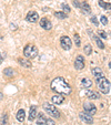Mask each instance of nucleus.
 Returning a JSON list of instances; mask_svg holds the SVG:
<instances>
[{"label":"nucleus","instance_id":"nucleus-10","mask_svg":"<svg viewBox=\"0 0 111 125\" xmlns=\"http://www.w3.org/2000/svg\"><path fill=\"white\" fill-rule=\"evenodd\" d=\"M40 27H42L46 30H50V29L52 28V24L47 18H42V19L40 20Z\"/></svg>","mask_w":111,"mask_h":125},{"label":"nucleus","instance_id":"nucleus-6","mask_svg":"<svg viewBox=\"0 0 111 125\" xmlns=\"http://www.w3.org/2000/svg\"><path fill=\"white\" fill-rule=\"evenodd\" d=\"M83 107H85V112H87L90 115H95V114L97 113V106H96L95 104L86 102V103L83 104Z\"/></svg>","mask_w":111,"mask_h":125},{"label":"nucleus","instance_id":"nucleus-28","mask_svg":"<svg viewBox=\"0 0 111 125\" xmlns=\"http://www.w3.org/2000/svg\"><path fill=\"white\" fill-rule=\"evenodd\" d=\"M100 21H101V23L103 24V26H107V23H108V19H107V17L102 16L101 18H100Z\"/></svg>","mask_w":111,"mask_h":125},{"label":"nucleus","instance_id":"nucleus-32","mask_svg":"<svg viewBox=\"0 0 111 125\" xmlns=\"http://www.w3.org/2000/svg\"><path fill=\"white\" fill-rule=\"evenodd\" d=\"M2 96H3V95H2V93H1V92H0V100H1V99H2Z\"/></svg>","mask_w":111,"mask_h":125},{"label":"nucleus","instance_id":"nucleus-11","mask_svg":"<svg viewBox=\"0 0 111 125\" xmlns=\"http://www.w3.org/2000/svg\"><path fill=\"white\" fill-rule=\"evenodd\" d=\"M64 101V97L62 94H56L51 97V102L53 104H61Z\"/></svg>","mask_w":111,"mask_h":125},{"label":"nucleus","instance_id":"nucleus-19","mask_svg":"<svg viewBox=\"0 0 111 125\" xmlns=\"http://www.w3.org/2000/svg\"><path fill=\"white\" fill-rule=\"evenodd\" d=\"M99 6L100 7H102L103 9H106V10H110L111 9V3L106 2V1H103V0H100L99 1Z\"/></svg>","mask_w":111,"mask_h":125},{"label":"nucleus","instance_id":"nucleus-2","mask_svg":"<svg viewBox=\"0 0 111 125\" xmlns=\"http://www.w3.org/2000/svg\"><path fill=\"white\" fill-rule=\"evenodd\" d=\"M96 82L98 84V87H99V90L101 93L103 94H108L110 92V89H111V83L107 80L104 76H101L99 79H96Z\"/></svg>","mask_w":111,"mask_h":125},{"label":"nucleus","instance_id":"nucleus-31","mask_svg":"<svg viewBox=\"0 0 111 125\" xmlns=\"http://www.w3.org/2000/svg\"><path fill=\"white\" fill-rule=\"evenodd\" d=\"M91 22H93L96 26H98V24H99V22H98V20H97V18H96V17H91Z\"/></svg>","mask_w":111,"mask_h":125},{"label":"nucleus","instance_id":"nucleus-17","mask_svg":"<svg viewBox=\"0 0 111 125\" xmlns=\"http://www.w3.org/2000/svg\"><path fill=\"white\" fill-rule=\"evenodd\" d=\"M91 85H92L91 80H89V79H82V81H81V87L88 89V87H90Z\"/></svg>","mask_w":111,"mask_h":125},{"label":"nucleus","instance_id":"nucleus-3","mask_svg":"<svg viewBox=\"0 0 111 125\" xmlns=\"http://www.w3.org/2000/svg\"><path fill=\"white\" fill-rule=\"evenodd\" d=\"M24 55L28 59H33L38 55V49L33 44H27L24 49Z\"/></svg>","mask_w":111,"mask_h":125},{"label":"nucleus","instance_id":"nucleus-33","mask_svg":"<svg viewBox=\"0 0 111 125\" xmlns=\"http://www.w3.org/2000/svg\"><path fill=\"white\" fill-rule=\"evenodd\" d=\"M109 66H110V68H111V62H110V63H109Z\"/></svg>","mask_w":111,"mask_h":125},{"label":"nucleus","instance_id":"nucleus-9","mask_svg":"<svg viewBox=\"0 0 111 125\" xmlns=\"http://www.w3.org/2000/svg\"><path fill=\"white\" fill-rule=\"evenodd\" d=\"M79 116H80L81 120L85 121L87 124H92V123H93V118H92V115L88 114L87 112H81V113L79 114Z\"/></svg>","mask_w":111,"mask_h":125},{"label":"nucleus","instance_id":"nucleus-29","mask_svg":"<svg viewBox=\"0 0 111 125\" xmlns=\"http://www.w3.org/2000/svg\"><path fill=\"white\" fill-rule=\"evenodd\" d=\"M98 34H100V37H101V38L107 39V33L104 32V31H99V32H98Z\"/></svg>","mask_w":111,"mask_h":125},{"label":"nucleus","instance_id":"nucleus-12","mask_svg":"<svg viewBox=\"0 0 111 125\" xmlns=\"http://www.w3.org/2000/svg\"><path fill=\"white\" fill-rule=\"evenodd\" d=\"M86 95H87L89 99H91V100H96V99H99L100 97V95L98 94L97 92H95V91H90V90L86 91Z\"/></svg>","mask_w":111,"mask_h":125},{"label":"nucleus","instance_id":"nucleus-14","mask_svg":"<svg viewBox=\"0 0 111 125\" xmlns=\"http://www.w3.org/2000/svg\"><path fill=\"white\" fill-rule=\"evenodd\" d=\"M36 114H37V106L32 105L30 107V112H29V121H33L36 118Z\"/></svg>","mask_w":111,"mask_h":125},{"label":"nucleus","instance_id":"nucleus-20","mask_svg":"<svg viewBox=\"0 0 111 125\" xmlns=\"http://www.w3.org/2000/svg\"><path fill=\"white\" fill-rule=\"evenodd\" d=\"M79 7H80L85 12H90V11H91V8H90L89 3H87V2H82V3H80V6H79Z\"/></svg>","mask_w":111,"mask_h":125},{"label":"nucleus","instance_id":"nucleus-7","mask_svg":"<svg viewBox=\"0 0 111 125\" xmlns=\"http://www.w3.org/2000/svg\"><path fill=\"white\" fill-rule=\"evenodd\" d=\"M26 20L29 22L35 23V22H37L39 20V14L36 11H29L28 14H27V17H26Z\"/></svg>","mask_w":111,"mask_h":125},{"label":"nucleus","instance_id":"nucleus-16","mask_svg":"<svg viewBox=\"0 0 111 125\" xmlns=\"http://www.w3.org/2000/svg\"><path fill=\"white\" fill-rule=\"evenodd\" d=\"M92 74L95 75L96 79H99V78H101V76H103L102 70L100 68H95V69H93V70H92Z\"/></svg>","mask_w":111,"mask_h":125},{"label":"nucleus","instance_id":"nucleus-25","mask_svg":"<svg viewBox=\"0 0 111 125\" xmlns=\"http://www.w3.org/2000/svg\"><path fill=\"white\" fill-rule=\"evenodd\" d=\"M74 43H76V45L77 47H80V44H81V40H80V37H79V34L78 33H74Z\"/></svg>","mask_w":111,"mask_h":125},{"label":"nucleus","instance_id":"nucleus-23","mask_svg":"<svg viewBox=\"0 0 111 125\" xmlns=\"http://www.w3.org/2000/svg\"><path fill=\"white\" fill-rule=\"evenodd\" d=\"M83 51H85V53L87 55H90L92 53V47L91 44H86L85 48H83Z\"/></svg>","mask_w":111,"mask_h":125},{"label":"nucleus","instance_id":"nucleus-30","mask_svg":"<svg viewBox=\"0 0 111 125\" xmlns=\"http://www.w3.org/2000/svg\"><path fill=\"white\" fill-rule=\"evenodd\" d=\"M46 125H54V122L51 118H48V120L46 121Z\"/></svg>","mask_w":111,"mask_h":125},{"label":"nucleus","instance_id":"nucleus-24","mask_svg":"<svg viewBox=\"0 0 111 125\" xmlns=\"http://www.w3.org/2000/svg\"><path fill=\"white\" fill-rule=\"evenodd\" d=\"M93 38H95V40H96V43H97V45L100 48V49H104V44H103V42H102L101 40H100V38L99 37H95L93 35Z\"/></svg>","mask_w":111,"mask_h":125},{"label":"nucleus","instance_id":"nucleus-8","mask_svg":"<svg viewBox=\"0 0 111 125\" xmlns=\"http://www.w3.org/2000/svg\"><path fill=\"white\" fill-rule=\"evenodd\" d=\"M74 68L77 70H82L85 68V58L82 55H78L76 58V61H74Z\"/></svg>","mask_w":111,"mask_h":125},{"label":"nucleus","instance_id":"nucleus-1","mask_svg":"<svg viewBox=\"0 0 111 125\" xmlns=\"http://www.w3.org/2000/svg\"><path fill=\"white\" fill-rule=\"evenodd\" d=\"M51 89L54 92L62 95H68L71 93V86L63 78H56L51 82Z\"/></svg>","mask_w":111,"mask_h":125},{"label":"nucleus","instance_id":"nucleus-26","mask_svg":"<svg viewBox=\"0 0 111 125\" xmlns=\"http://www.w3.org/2000/svg\"><path fill=\"white\" fill-rule=\"evenodd\" d=\"M3 73H5V75H7V76H12L13 72H12V69L7 68V69H5V70H3Z\"/></svg>","mask_w":111,"mask_h":125},{"label":"nucleus","instance_id":"nucleus-21","mask_svg":"<svg viewBox=\"0 0 111 125\" xmlns=\"http://www.w3.org/2000/svg\"><path fill=\"white\" fill-rule=\"evenodd\" d=\"M1 125H8L9 124V117H8V114L5 113L2 116H1V121H0Z\"/></svg>","mask_w":111,"mask_h":125},{"label":"nucleus","instance_id":"nucleus-27","mask_svg":"<svg viewBox=\"0 0 111 125\" xmlns=\"http://www.w3.org/2000/svg\"><path fill=\"white\" fill-rule=\"evenodd\" d=\"M70 10L71 9H70V7H69L68 5H66V3H63V5H62V11H63L64 13L68 14L69 12H70Z\"/></svg>","mask_w":111,"mask_h":125},{"label":"nucleus","instance_id":"nucleus-4","mask_svg":"<svg viewBox=\"0 0 111 125\" xmlns=\"http://www.w3.org/2000/svg\"><path fill=\"white\" fill-rule=\"evenodd\" d=\"M43 109H45V111L47 112L48 114H50V115L53 116V117H56V118L60 117V112L58 111V109L56 106H53V104L45 103L43 104Z\"/></svg>","mask_w":111,"mask_h":125},{"label":"nucleus","instance_id":"nucleus-15","mask_svg":"<svg viewBox=\"0 0 111 125\" xmlns=\"http://www.w3.org/2000/svg\"><path fill=\"white\" fill-rule=\"evenodd\" d=\"M25 117H26V112L24 110H19V111L17 112V115H16V118L19 122H24L25 121Z\"/></svg>","mask_w":111,"mask_h":125},{"label":"nucleus","instance_id":"nucleus-13","mask_svg":"<svg viewBox=\"0 0 111 125\" xmlns=\"http://www.w3.org/2000/svg\"><path fill=\"white\" fill-rule=\"evenodd\" d=\"M46 121H47V118H46L45 114H43V113L38 114V116H37V124H38V125H45L46 124Z\"/></svg>","mask_w":111,"mask_h":125},{"label":"nucleus","instance_id":"nucleus-18","mask_svg":"<svg viewBox=\"0 0 111 125\" xmlns=\"http://www.w3.org/2000/svg\"><path fill=\"white\" fill-rule=\"evenodd\" d=\"M18 62H19L20 64H21L22 66H25V68H30L31 66V63L28 61V60H25V59H22V58H19L18 59Z\"/></svg>","mask_w":111,"mask_h":125},{"label":"nucleus","instance_id":"nucleus-22","mask_svg":"<svg viewBox=\"0 0 111 125\" xmlns=\"http://www.w3.org/2000/svg\"><path fill=\"white\" fill-rule=\"evenodd\" d=\"M54 16L57 17L58 19H66L68 18V14L64 13L63 11H58V12H54Z\"/></svg>","mask_w":111,"mask_h":125},{"label":"nucleus","instance_id":"nucleus-5","mask_svg":"<svg viewBox=\"0 0 111 125\" xmlns=\"http://www.w3.org/2000/svg\"><path fill=\"white\" fill-rule=\"evenodd\" d=\"M60 43H61V47L63 50H70L71 45H72V42H71V39L67 35H63L60 38Z\"/></svg>","mask_w":111,"mask_h":125}]
</instances>
